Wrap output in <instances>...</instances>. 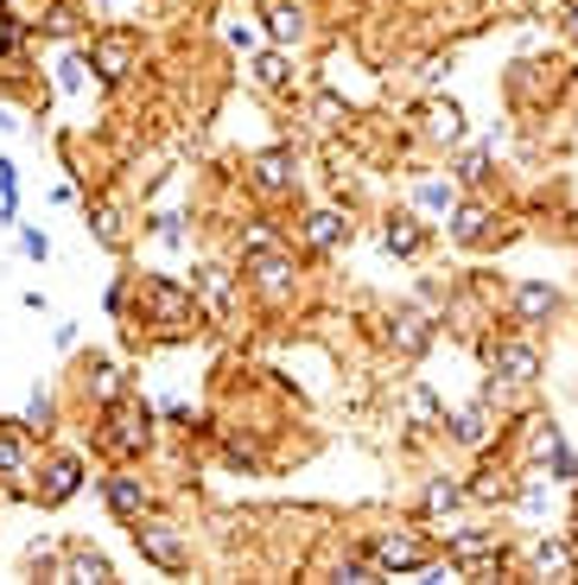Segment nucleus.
Returning a JSON list of instances; mask_svg holds the SVG:
<instances>
[{"label": "nucleus", "instance_id": "obj_1", "mask_svg": "<svg viewBox=\"0 0 578 585\" xmlns=\"http://www.w3.org/2000/svg\"><path fill=\"white\" fill-rule=\"evenodd\" d=\"M134 547H140V560H153L159 573H185V566H191L185 534H178L172 522H153V515H134Z\"/></svg>", "mask_w": 578, "mask_h": 585}, {"label": "nucleus", "instance_id": "obj_2", "mask_svg": "<svg viewBox=\"0 0 578 585\" xmlns=\"http://www.w3.org/2000/svg\"><path fill=\"white\" fill-rule=\"evenodd\" d=\"M147 427H153V414L140 401H115L108 407V427H102V446L115 458H134L140 446H147Z\"/></svg>", "mask_w": 578, "mask_h": 585}, {"label": "nucleus", "instance_id": "obj_3", "mask_svg": "<svg viewBox=\"0 0 578 585\" xmlns=\"http://www.w3.org/2000/svg\"><path fill=\"white\" fill-rule=\"evenodd\" d=\"M147 312H153V325H166V331L198 325V305H191V286H178V280H147Z\"/></svg>", "mask_w": 578, "mask_h": 585}, {"label": "nucleus", "instance_id": "obj_4", "mask_svg": "<svg viewBox=\"0 0 578 585\" xmlns=\"http://www.w3.org/2000/svg\"><path fill=\"white\" fill-rule=\"evenodd\" d=\"M90 71L108 76V83H122V76L134 71V32H127V25H115V32H96V39H90Z\"/></svg>", "mask_w": 578, "mask_h": 585}, {"label": "nucleus", "instance_id": "obj_5", "mask_svg": "<svg viewBox=\"0 0 578 585\" xmlns=\"http://www.w3.org/2000/svg\"><path fill=\"white\" fill-rule=\"evenodd\" d=\"M369 560H376L381 573H427V541H413V534H381L376 547H369Z\"/></svg>", "mask_w": 578, "mask_h": 585}, {"label": "nucleus", "instance_id": "obj_6", "mask_svg": "<svg viewBox=\"0 0 578 585\" xmlns=\"http://www.w3.org/2000/svg\"><path fill=\"white\" fill-rule=\"evenodd\" d=\"M490 369H496L503 382H534V376H540V356H534L528 344L503 337V344H490Z\"/></svg>", "mask_w": 578, "mask_h": 585}, {"label": "nucleus", "instance_id": "obj_7", "mask_svg": "<svg viewBox=\"0 0 578 585\" xmlns=\"http://www.w3.org/2000/svg\"><path fill=\"white\" fill-rule=\"evenodd\" d=\"M249 173H254V191H293V178H299V159H293L286 147H274V153H261Z\"/></svg>", "mask_w": 578, "mask_h": 585}, {"label": "nucleus", "instance_id": "obj_8", "mask_svg": "<svg viewBox=\"0 0 578 585\" xmlns=\"http://www.w3.org/2000/svg\"><path fill=\"white\" fill-rule=\"evenodd\" d=\"M249 261H254V286H261L267 300H286V293H293V261H286L280 249H267V254H249Z\"/></svg>", "mask_w": 578, "mask_h": 585}, {"label": "nucleus", "instance_id": "obj_9", "mask_svg": "<svg viewBox=\"0 0 578 585\" xmlns=\"http://www.w3.org/2000/svg\"><path fill=\"white\" fill-rule=\"evenodd\" d=\"M452 566H503L496 534H452Z\"/></svg>", "mask_w": 578, "mask_h": 585}, {"label": "nucleus", "instance_id": "obj_10", "mask_svg": "<svg viewBox=\"0 0 578 585\" xmlns=\"http://www.w3.org/2000/svg\"><path fill=\"white\" fill-rule=\"evenodd\" d=\"M420 122H427V140H445V147L464 140V108H458V102H427Z\"/></svg>", "mask_w": 578, "mask_h": 585}, {"label": "nucleus", "instance_id": "obj_11", "mask_svg": "<svg viewBox=\"0 0 578 585\" xmlns=\"http://www.w3.org/2000/svg\"><path fill=\"white\" fill-rule=\"evenodd\" d=\"M305 242H312V249H337V242H350V217H337V210H312V217H305Z\"/></svg>", "mask_w": 578, "mask_h": 585}, {"label": "nucleus", "instance_id": "obj_12", "mask_svg": "<svg viewBox=\"0 0 578 585\" xmlns=\"http://www.w3.org/2000/svg\"><path fill=\"white\" fill-rule=\"evenodd\" d=\"M267 32H274V45H299L305 39V13L293 0H267Z\"/></svg>", "mask_w": 578, "mask_h": 585}, {"label": "nucleus", "instance_id": "obj_13", "mask_svg": "<svg viewBox=\"0 0 578 585\" xmlns=\"http://www.w3.org/2000/svg\"><path fill=\"white\" fill-rule=\"evenodd\" d=\"M57 579H90V585H102V579H115V566L102 554H90V547H71L64 554V566H57Z\"/></svg>", "mask_w": 578, "mask_h": 585}, {"label": "nucleus", "instance_id": "obj_14", "mask_svg": "<svg viewBox=\"0 0 578 585\" xmlns=\"http://www.w3.org/2000/svg\"><path fill=\"white\" fill-rule=\"evenodd\" d=\"M108 509H115L122 522L147 515V483H140V478H108Z\"/></svg>", "mask_w": 578, "mask_h": 585}, {"label": "nucleus", "instance_id": "obj_15", "mask_svg": "<svg viewBox=\"0 0 578 585\" xmlns=\"http://www.w3.org/2000/svg\"><path fill=\"white\" fill-rule=\"evenodd\" d=\"M515 312H522L528 325H540V318H554V312H559V293H554V286H540V280H528V286L515 293Z\"/></svg>", "mask_w": 578, "mask_h": 585}, {"label": "nucleus", "instance_id": "obj_16", "mask_svg": "<svg viewBox=\"0 0 578 585\" xmlns=\"http://www.w3.org/2000/svg\"><path fill=\"white\" fill-rule=\"evenodd\" d=\"M76 483H83V464L76 458H57L45 471V490H39V503H64V497H76Z\"/></svg>", "mask_w": 578, "mask_h": 585}, {"label": "nucleus", "instance_id": "obj_17", "mask_svg": "<svg viewBox=\"0 0 578 585\" xmlns=\"http://www.w3.org/2000/svg\"><path fill=\"white\" fill-rule=\"evenodd\" d=\"M490 432H496V427H490V414H483V407H458V414H452V439H458V446H490Z\"/></svg>", "mask_w": 578, "mask_h": 585}, {"label": "nucleus", "instance_id": "obj_18", "mask_svg": "<svg viewBox=\"0 0 578 585\" xmlns=\"http://www.w3.org/2000/svg\"><path fill=\"white\" fill-rule=\"evenodd\" d=\"M534 566H540V579H547V573H554V579H572V547H566V541H540V547H534Z\"/></svg>", "mask_w": 578, "mask_h": 585}, {"label": "nucleus", "instance_id": "obj_19", "mask_svg": "<svg viewBox=\"0 0 578 585\" xmlns=\"http://www.w3.org/2000/svg\"><path fill=\"white\" fill-rule=\"evenodd\" d=\"M381 242H388V254H420V242H427V229L413 223V217H395V223L381 229Z\"/></svg>", "mask_w": 578, "mask_h": 585}, {"label": "nucleus", "instance_id": "obj_20", "mask_svg": "<svg viewBox=\"0 0 578 585\" xmlns=\"http://www.w3.org/2000/svg\"><path fill=\"white\" fill-rule=\"evenodd\" d=\"M254 83H261V90H286V83H293L286 51H261V58H254Z\"/></svg>", "mask_w": 578, "mask_h": 585}, {"label": "nucleus", "instance_id": "obj_21", "mask_svg": "<svg viewBox=\"0 0 578 585\" xmlns=\"http://www.w3.org/2000/svg\"><path fill=\"white\" fill-rule=\"evenodd\" d=\"M420 210H458V185H445V178H420Z\"/></svg>", "mask_w": 578, "mask_h": 585}, {"label": "nucleus", "instance_id": "obj_22", "mask_svg": "<svg viewBox=\"0 0 578 585\" xmlns=\"http://www.w3.org/2000/svg\"><path fill=\"white\" fill-rule=\"evenodd\" d=\"M483 229H490V210H483V203H464L458 223H452V236L458 242H483Z\"/></svg>", "mask_w": 578, "mask_h": 585}, {"label": "nucleus", "instance_id": "obj_23", "mask_svg": "<svg viewBox=\"0 0 578 585\" xmlns=\"http://www.w3.org/2000/svg\"><path fill=\"white\" fill-rule=\"evenodd\" d=\"M395 344H401V351H427V318H420V312H401V318H395Z\"/></svg>", "mask_w": 578, "mask_h": 585}, {"label": "nucleus", "instance_id": "obj_24", "mask_svg": "<svg viewBox=\"0 0 578 585\" xmlns=\"http://www.w3.org/2000/svg\"><path fill=\"white\" fill-rule=\"evenodd\" d=\"M25 471V446H20V432H0V478H20Z\"/></svg>", "mask_w": 578, "mask_h": 585}, {"label": "nucleus", "instance_id": "obj_25", "mask_svg": "<svg viewBox=\"0 0 578 585\" xmlns=\"http://www.w3.org/2000/svg\"><path fill=\"white\" fill-rule=\"evenodd\" d=\"M198 293L210 305H223L229 300V274H223V268H198Z\"/></svg>", "mask_w": 578, "mask_h": 585}, {"label": "nucleus", "instance_id": "obj_26", "mask_svg": "<svg viewBox=\"0 0 578 585\" xmlns=\"http://www.w3.org/2000/svg\"><path fill=\"white\" fill-rule=\"evenodd\" d=\"M483 173H490V147H471L464 159H458V178H464V185H477Z\"/></svg>", "mask_w": 578, "mask_h": 585}, {"label": "nucleus", "instance_id": "obj_27", "mask_svg": "<svg viewBox=\"0 0 578 585\" xmlns=\"http://www.w3.org/2000/svg\"><path fill=\"white\" fill-rule=\"evenodd\" d=\"M458 497H464V490H458V483H445V478H439V483H432V490H427V515H445V509H452Z\"/></svg>", "mask_w": 578, "mask_h": 585}, {"label": "nucleus", "instance_id": "obj_28", "mask_svg": "<svg viewBox=\"0 0 578 585\" xmlns=\"http://www.w3.org/2000/svg\"><path fill=\"white\" fill-rule=\"evenodd\" d=\"M96 236L108 242V249H122V217H115L108 203H96Z\"/></svg>", "mask_w": 578, "mask_h": 585}, {"label": "nucleus", "instance_id": "obj_29", "mask_svg": "<svg viewBox=\"0 0 578 585\" xmlns=\"http://www.w3.org/2000/svg\"><path fill=\"white\" fill-rule=\"evenodd\" d=\"M471 497H483V503H503V497H515V490H508V478H496V471H490V478L471 483Z\"/></svg>", "mask_w": 578, "mask_h": 585}, {"label": "nucleus", "instance_id": "obj_30", "mask_svg": "<svg viewBox=\"0 0 578 585\" xmlns=\"http://www.w3.org/2000/svg\"><path fill=\"white\" fill-rule=\"evenodd\" d=\"M57 83H64V90H83V71H90V58H83V51H71V58H64V64H57Z\"/></svg>", "mask_w": 578, "mask_h": 585}, {"label": "nucleus", "instance_id": "obj_31", "mask_svg": "<svg viewBox=\"0 0 578 585\" xmlns=\"http://www.w3.org/2000/svg\"><path fill=\"white\" fill-rule=\"evenodd\" d=\"M45 32L71 39V32H76V7H51V13H45Z\"/></svg>", "mask_w": 578, "mask_h": 585}, {"label": "nucleus", "instance_id": "obj_32", "mask_svg": "<svg viewBox=\"0 0 578 585\" xmlns=\"http://www.w3.org/2000/svg\"><path fill=\"white\" fill-rule=\"evenodd\" d=\"M96 395H102V401H122V376H115L108 363H102V369H96Z\"/></svg>", "mask_w": 578, "mask_h": 585}, {"label": "nucleus", "instance_id": "obj_33", "mask_svg": "<svg viewBox=\"0 0 578 585\" xmlns=\"http://www.w3.org/2000/svg\"><path fill=\"white\" fill-rule=\"evenodd\" d=\"M407 407H413V420H420V427H427V420H439V401H432L427 388H413V401H407Z\"/></svg>", "mask_w": 578, "mask_h": 585}, {"label": "nucleus", "instance_id": "obj_34", "mask_svg": "<svg viewBox=\"0 0 578 585\" xmlns=\"http://www.w3.org/2000/svg\"><path fill=\"white\" fill-rule=\"evenodd\" d=\"M20 249L32 254V261H45V254H51V242H45V236H39V229H25V236H20Z\"/></svg>", "mask_w": 578, "mask_h": 585}, {"label": "nucleus", "instance_id": "obj_35", "mask_svg": "<svg viewBox=\"0 0 578 585\" xmlns=\"http://www.w3.org/2000/svg\"><path fill=\"white\" fill-rule=\"evenodd\" d=\"M45 420H51V401H45V395H32V407H25V427H45Z\"/></svg>", "mask_w": 578, "mask_h": 585}, {"label": "nucleus", "instance_id": "obj_36", "mask_svg": "<svg viewBox=\"0 0 578 585\" xmlns=\"http://www.w3.org/2000/svg\"><path fill=\"white\" fill-rule=\"evenodd\" d=\"M159 242H172V249L185 242V229H178V217H159Z\"/></svg>", "mask_w": 578, "mask_h": 585}, {"label": "nucleus", "instance_id": "obj_37", "mask_svg": "<svg viewBox=\"0 0 578 585\" xmlns=\"http://www.w3.org/2000/svg\"><path fill=\"white\" fill-rule=\"evenodd\" d=\"M96 7H108V13H127V7H140V0H96Z\"/></svg>", "mask_w": 578, "mask_h": 585}, {"label": "nucleus", "instance_id": "obj_38", "mask_svg": "<svg viewBox=\"0 0 578 585\" xmlns=\"http://www.w3.org/2000/svg\"><path fill=\"white\" fill-rule=\"evenodd\" d=\"M566 25H572V39H578V0H572V13H566Z\"/></svg>", "mask_w": 578, "mask_h": 585}]
</instances>
